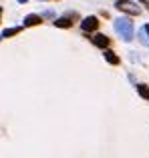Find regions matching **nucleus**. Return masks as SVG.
<instances>
[{
    "label": "nucleus",
    "instance_id": "nucleus-1",
    "mask_svg": "<svg viewBox=\"0 0 149 158\" xmlns=\"http://www.w3.org/2000/svg\"><path fill=\"white\" fill-rule=\"evenodd\" d=\"M115 30L123 40H131L133 38V22H131V18H123V16L117 18L115 20Z\"/></svg>",
    "mask_w": 149,
    "mask_h": 158
},
{
    "label": "nucleus",
    "instance_id": "nucleus-2",
    "mask_svg": "<svg viewBox=\"0 0 149 158\" xmlns=\"http://www.w3.org/2000/svg\"><path fill=\"white\" fill-rule=\"evenodd\" d=\"M115 8L121 10V12H127V14H131V16H137L139 12H141V8L135 2H131V0H117V2H115Z\"/></svg>",
    "mask_w": 149,
    "mask_h": 158
},
{
    "label": "nucleus",
    "instance_id": "nucleus-3",
    "mask_svg": "<svg viewBox=\"0 0 149 158\" xmlns=\"http://www.w3.org/2000/svg\"><path fill=\"white\" fill-rule=\"evenodd\" d=\"M99 28V18L97 16H87L85 20L81 22V30L83 32H93Z\"/></svg>",
    "mask_w": 149,
    "mask_h": 158
},
{
    "label": "nucleus",
    "instance_id": "nucleus-4",
    "mask_svg": "<svg viewBox=\"0 0 149 158\" xmlns=\"http://www.w3.org/2000/svg\"><path fill=\"white\" fill-rule=\"evenodd\" d=\"M91 42H93L95 46H99V48H107V46H109V42H111V40L107 38L105 34H95L93 38H91Z\"/></svg>",
    "mask_w": 149,
    "mask_h": 158
},
{
    "label": "nucleus",
    "instance_id": "nucleus-5",
    "mask_svg": "<svg viewBox=\"0 0 149 158\" xmlns=\"http://www.w3.org/2000/svg\"><path fill=\"white\" fill-rule=\"evenodd\" d=\"M40 22H43V20H40V16H36V14H28L26 18H24V26H38Z\"/></svg>",
    "mask_w": 149,
    "mask_h": 158
},
{
    "label": "nucleus",
    "instance_id": "nucleus-6",
    "mask_svg": "<svg viewBox=\"0 0 149 158\" xmlns=\"http://www.w3.org/2000/svg\"><path fill=\"white\" fill-rule=\"evenodd\" d=\"M55 26H56V28H71V26H73L71 16H63V18H59V20L55 22Z\"/></svg>",
    "mask_w": 149,
    "mask_h": 158
},
{
    "label": "nucleus",
    "instance_id": "nucleus-7",
    "mask_svg": "<svg viewBox=\"0 0 149 158\" xmlns=\"http://www.w3.org/2000/svg\"><path fill=\"white\" fill-rule=\"evenodd\" d=\"M105 60L109 62V64H119V56L113 50H105Z\"/></svg>",
    "mask_w": 149,
    "mask_h": 158
},
{
    "label": "nucleus",
    "instance_id": "nucleus-8",
    "mask_svg": "<svg viewBox=\"0 0 149 158\" xmlns=\"http://www.w3.org/2000/svg\"><path fill=\"white\" fill-rule=\"evenodd\" d=\"M137 92L141 94L143 98H147V100H149V88H147L145 84H137Z\"/></svg>",
    "mask_w": 149,
    "mask_h": 158
},
{
    "label": "nucleus",
    "instance_id": "nucleus-9",
    "mask_svg": "<svg viewBox=\"0 0 149 158\" xmlns=\"http://www.w3.org/2000/svg\"><path fill=\"white\" fill-rule=\"evenodd\" d=\"M20 32V28L16 26V28H8V30H4L2 32V38H8V36H14V34H18Z\"/></svg>",
    "mask_w": 149,
    "mask_h": 158
},
{
    "label": "nucleus",
    "instance_id": "nucleus-10",
    "mask_svg": "<svg viewBox=\"0 0 149 158\" xmlns=\"http://www.w3.org/2000/svg\"><path fill=\"white\" fill-rule=\"evenodd\" d=\"M141 4H143V6H145L147 10H149V0H141Z\"/></svg>",
    "mask_w": 149,
    "mask_h": 158
},
{
    "label": "nucleus",
    "instance_id": "nucleus-11",
    "mask_svg": "<svg viewBox=\"0 0 149 158\" xmlns=\"http://www.w3.org/2000/svg\"><path fill=\"white\" fill-rule=\"evenodd\" d=\"M143 30H145L147 34H149V24H145V26H143Z\"/></svg>",
    "mask_w": 149,
    "mask_h": 158
},
{
    "label": "nucleus",
    "instance_id": "nucleus-12",
    "mask_svg": "<svg viewBox=\"0 0 149 158\" xmlns=\"http://www.w3.org/2000/svg\"><path fill=\"white\" fill-rule=\"evenodd\" d=\"M18 2H26V0H18Z\"/></svg>",
    "mask_w": 149,
    "mask_h": 158
},
{
    "label": "nucleus",
    "instance_id": "nucleus-13",
    "mask_svg": "<svg viewBox=\"0 0 149 158\" xmlns=\"http://www.w3.org/2000/svg\"><path fill=\"white\" fill-rule=\"evenodd\" d=\"M0 16H2V8H0Z\"/></svg>",
    "mask_w": 149,
    "mask_h": 158
}]
</instances>
